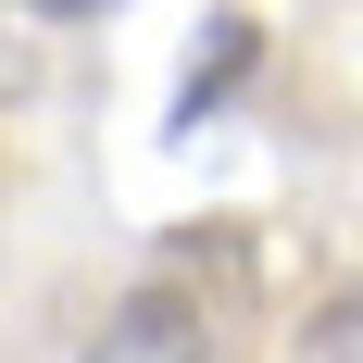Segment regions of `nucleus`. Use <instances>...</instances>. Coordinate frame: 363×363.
<instances>
[{
    "label": "nucleus",
    "mask_w": 363,
    "mask_h": 363,
    "mask_svg": "<svg viewBox=\"0 0 363 363\" xmlns=\"http://www.w3.org/2000/svg\"><path fill=\"white\" fill-rule=\"evenodd\" d=\"M75 363H225V351H213V326H201V301H176V289H125Z\"/></svg>",
    "instance_id": "obj_1"
},
{
    "label": "nucleus",
    "mask_w": 363,
    "mask_h": 363,
    "mask_svg": "<svg viewBox=\"0 0 363 363\" xmlns=\"http://www.w3.org/2000/svg\"><path fill=\"white\" fill-rule=\"evenodd\" d=\"M238 63H251V26L225 13V26H213V63H188V88H176V125H201V113L225 101V75H238Z\"/></svg>",
    "instance_id": "obj_2"
},
{
    "label": "nucleus",
    "mask_w": 363,
    "mask_h": 363,
    "mask_svg": "<svg viewBox=\"0 0 363 363\" xmlns=\"http://www.w3.org/2000/svg\"><path fill=\"white\" fill-rule=\"evenodd\" d=\"M301 363H363V276H351V289L326 301V313H313V338H301Z\"/></svg>",
    "instance_id": "obj_3"
},
{
    "label": "nucleus",
    "mask_w": 363,
    "mask_h": 363,
    "mask_svg": "<svg viewBox=\"0 0 363 363\" xmlns=\"http://www.w3.org/2000/svg\"><path fill=\"white\" fill-rule=\"evenodd\" d=\"M38 13H63V26H75V13H113V0H38Z\"/></svg>",
    "instance_id": "obj_4"
}]
</instances>
